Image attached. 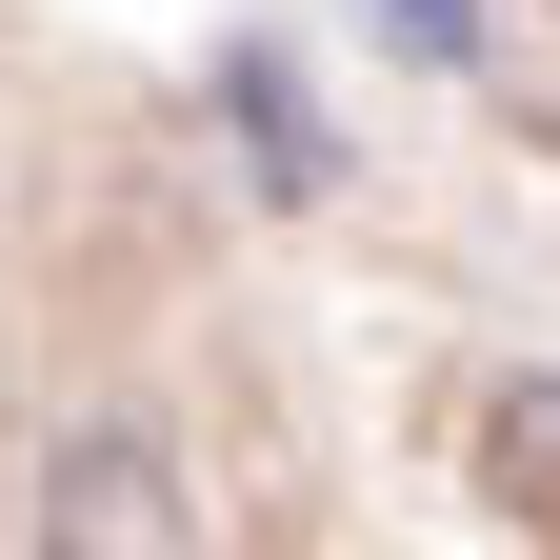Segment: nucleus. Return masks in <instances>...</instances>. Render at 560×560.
Returning <instances> with one entry per match:
<instances>
[{"instance_id":"obj_1","label":"nucleus","mask_w":560,"mask_h":560,"mask_svg":"<svg viewBox=\"0 0 560 560\" xmlns=\"http://www.w3.org/2000/svg\"><path fill=\"white\" fill-rule=\"evenodd\" d=\"M40 540H60V560H161V501H140V441H101V460H60V501H40Z\"/></svg>"},{"instance_id":"obj_2","label":"nucleus","mask_w":560,"mask_h":560,"mask_svg":"<svg viewBox=\"0 0 560 560\" xmlns=\"http://www.w3.org/2000/svg\"><path fill=\"white\" fill-rule=\"evenodd\" d=\"M221 101L260 120V180H280V200H320V180H340V161H320V120H301V81H280V60H260V40L221 60Z\"/></svg>"},{"instance_id":"obj_4","label":"nucleus","mask_w":560,"mask_h":560,"mask_svg":"<svg viewBox=\"0 0 560 560\" xmlns=\"http://www.w3.org/2000/svg\"><path fill=\"white\" fill-rule=\"evenodd\" d=\"M381 40H420V60H480V0H381Z\"/></svg>"},{"instance_id":"obj_3","label":"nucleus","mask_w":560,"mask_h":560,"mask_svg":"<svg viewBox=\"0 0 560 560\" xmlns=\"http://www.w3.org/2000/svg\"><path fill=\"white\" fill-rule=\"evenodd\" d=\"M480 460H501V501H521V521L560 540V381H521V400H501V441H480Z\"/></svg>"}]
</instances>
